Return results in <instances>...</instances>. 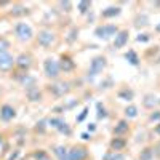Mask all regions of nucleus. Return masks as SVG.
Instances as JSON below:
<instances>
[{
  "instance_id": "nucleus-19",
  "label": "nucleus",
  "mask_w": 160,
  "mask_h": 160,
  "mask_svg": "<svg viewBox=\"0 0 160 160\" xmlns=\"http://www.w3.org/2000/svg\"><path fill=\"white\" fill-rule=\"evenodd\" d=\"M125 59H128L130 64H133V66H138L139 64V58L136 55V51H133V50H130V51L125 53Z\"/></svg>"
},
{
  "instance_id": "nucleus-35",
  "label": "nucleus",
  "mask_w": 160,
  "mask_h": 160,
  "mask_svg": "<svg viewBox=\"0 0 160 160\" xmlns=\"http://www.w3.org/2000/svg\"><path fill=\"white\" fill-rule=\"evenodd\" d=\"M95 128H96L95 123H90V125H88V131H95Z\"/></svg>"
},
{
  "instance_id": "nucleus-25",
  "label": "nucleus",
  "mask_w": 160,
  "mask_h": 160,
  "mask_svg": "<svg viewBox=\"0 0 160 160\" xmlns=\"http://www.w3.org/2000/svg\"><path fill=\"white\" fill-rule=\"evenodd\" d=\"M77 8H78V11L82 13V15H85V13L91 8V3L90 2H78L77 3Z\"/></svg>"
},
{
  "instance_id": "nucleus-24",
  "label": "nucleus",
  "mask_w": 160,
  "mask_h": 160,
  "mask_svg": "<svg viewBox=\"0 0 160 160\" xmlns=\"http://www.w3.org/2000/svg\"><path fill=\"white\" fill-rule=\"evenodd\" d=\"M104 160H125V155L118 152H109L104 155Z\"/></svg>"
},
{
  "instance_id": "nucleus-20",
  "label": "nucleus",
  "mask_w": 160,
  "mask_h": 160,
  "mask_svg": "<svg viewBox=\"0 0 160 160\" xmlns=\"http://www.w3.org/2000/svg\"><path fill=\"white\" fill-rule=\"evenodd\" d=\"M55 155L58 157V160H68V149L64 146H58L55 148Z\"/></svg>"
},
{
  "instance_id": "nucleus-9",
  "label": "nucleus",
  "mask_w": 160,
  "mask_h": 160,
  "mask_svg": "<svg viewBox=\"0 0 160 160\" xmlns=\"http://www.w3.org/2000/svg\"><path fill=\"white\" fill-rule=\"evenodd\" d=\"M128 31H118L114 38V48H123L128 43Z\"/></svg>"
},
{
  "instance_id": "nucleus-15",
  "label": "nucleus",
  "mask_w": 160,
  "mask_h": 160,
  "mask_svg": "<svg viewBox=\"0 0 160 160\" xmlns=\"http://www.w3.org/2000/svg\"><path fill=\"white\" fill-rule=\"evenodd\" d=\"M26 95H28L29 101H40V99H42V93L38 91L37 87H31V88H28Z\"/></svg>"
},
{
  "instance_id": "nucleus-31",
  "label": "nucleus",
  "mask_w": 160,
  "mask_h": 160,
  "mask_svg": "<svg viewBox=\"0 0 160 160\" xmlns=\"http://www.w3.org/2000/svg\"><path fill=\"white\" fill-rule=\"evenodd\" d=\"M59 5H61L62 8H66L64 11H71V7H72V3H71V2H61Z\"/></svg>"
},
{
  "instance_id": "nucleus-30",
  "label": "nucleus",
  "mask_w": 160,
  "mask_h": 160,
  "mask_svg": "<svg viewBox=\"0 0 160 160\" xmlns=\"http://www.w3.org/2000/svg\"><path fill=\"white\" fill-rule=\"evenodd\" d=\"M149 38H151V37H149V34H141L136 40H138V42H148Z\"/></svg>"
},
{
  "instance_id": "nucleus-34",
  "label": "nucleus",
  "mask_w": 160,
  "mask_h": 160,
  "mask_svg": "<svg viewBox=\"0 0 160 160\" xmlns=\"http://www.w3.org/2000/svg\"><path fill=\"white\" fill-rule=\"evenodd\" d=\"M154 133H157V135L160 136V122H158V123L154 127Z\"/></svg>"
},
{
  "instance_id": "nucleus-38",
  "label": "nucleus",
  "mask_w": 160,
  "mask_h": 160,
  "mask_svg": "<svg viewBox=\"0 0 160 160\" xmlns=\"http://www.w3.org/2000/svg\"><path fill=\"white\" fill-rule=\"evenodd\" d=\"M158 104H160V99H158Z\"/></svg>"
},
{
  "instance_id": "nucleus-8",
  "label": "nucleus",
  "mask_w": 160,
  "mask_h": 160,
  "mask_svg": "<svg viewBox=\"0 0 160 160\" xmlns=\"http://www.w3.org/2000/svg\"><path fill=\"white\" fill-rule=\"evenodd\" d=\"M15 66V58L10 53H0V71H10Z\"/></svg>"
},
{
  "instance_id": "nucleus-3",
  "label": "nucleus",
  "mask_w": 160,
  "mask_h": 160,
  "mask_svg": "<svg viewBox=\"0 0 160 160\" xmlns=\"http://www.w3.org/2000/svg\"><path fill=\"white\" fill-rule=\"evenodd\" d=\"M15 35L18 37V40H21V42L31 40L32 38V29H31V26L26 24V22H18L15 26Z\"/></svg>"
},
{
  "instance_id": "nucleus-5",
  "label": "nucleus",
  "mask_w": 160,
  "mask_h": 160,
  "mask_svg": "<svg viewBox=\"0 0 160 160\" xmlns=\"http://www.w3.org/2000/svg\"><path fill=\"white\" fill-rule=\"evenodd\" d=\"M69 90H71L69 82H56V83L50 85V93H53V96H56V98H61L64 95H68Z\"/></svg>"
},
{
  "instance_id": "nucleus-13",
  "label": "nucleus",
  "mask_w": 160,
  "mask_h": 160,
  "mask_svg": "<svg viewBox=\"0 0 160 160\" xmlns=\"http://www.w3.org/2000/svg\"><path fill=\"white\" fill-rule=\"evenodd\" d=\"M74 68H75V64H74V61L71 58H68V56H62L61 58L59 69H62L64 72H71V71H74Z\"/></svg>"
},
{
  "instance_id": "nucleus-17",
  "label": "nucleus",
  "mask_w": 160,
  "mask_h": 160,
  "mask_svg": "<svg viewBox=\"0 0 160 160\" xmlns=\"http://www.w3.org/2000/svg\"><path fill=\"white\" fill-rule=\"evenodd\" d=\"M118 98L123 99V101H131L133 98H135V91L128 90V88H123V90L118 91Z\"/></svg>"
},
{
  "instance_id": "nucleus-1",
  "label": "nucleus",
  "mask_w": 160,
  "mask_h": 160,
  "mask_svg": "<svg viewBox=\"0 0 160 160\" xmlns=\"http://www.w3.org/2000/svg\"><path fill=\"white\" fill-rule=\"evenodd\" d=\"M118 32V28L115 24H104V26H98L95 29V35L98 38H111V37H115V34Z\"/></svg>"
},
{
  "instance_id": "nucleus-28",
  "label": "nucleus",
  "mask_w": 160,
  "mask_h": 160,
  "mask_svg": "<svg viewBox=\"0 0 160 160\" xmlns=\"http://www.w3.org/2000/svg\"><path fill=\"white\" fill-rule=\"evenodd\" d=\"M108 114H106V109H104V106H101V104H98V117L99 118H102V117H106Z\"/></svg>"
},
{
  "instance_id": "nucleus-10",
  "label": "nucleus",
  "mask_w": 160,
  "mask_h": 160,
  "mask_svg": "<svg viewBox=\"0 0 160 160\" xmlns=\"http://www.w3.org/2000/svg\"><path fill=\"white\" fill-rule=\"evenodd\" d=\"M15 64L18 66L19 69H22V71H28L29 68H31V64H32V58L29 56V55H19L16 59H15Z\"/></svg>"
},
{
  "instance_id": "nucleus-6",
  "label": "nucleus",
  "mask_w": 160,
  "mask_h": 160,
  "mask_svg": "<svg viewBox=\"0 0 160 160\" xmlns=\"http://www.w3.org/2000/svg\"><path fill=\"white\" fill-rule=\"evenodd\" d=\"M37 40H38V45H42L43 48H48L55 43V34L51 31H40L37 35Z\"/></svg>"
},
{
  "instance_id": "nucleus-21",
  "label": "nucleus",
  "mask_w": 160,
  "mask_h": 160,
  "mask_svg": "<svg viewBox=\"0 0 160 160\" xmlns=\"http://www.w3.org/2000/svg\"><path fill=\"white\" fill-rule=\"evenodd\" d=\"M125 117L127 118H136L138 117V108L136 106H127L125 108Z\"/></svg>"
},
{
  "instance_id": "nucleus-36",
  "label": "nucleus",
  "mask_w": 160,
  "mask_h": 160,
  "mask_svg": "<svg viewBox=\"0 0 160 160\" xmlns=\"http://www.w3.org/2000/svg\"><path fill=\"white\" fill-rule=\"evenodd\" d=\"M82 138H83V139H90V138H91V136H90V135H88V133H83V135H82Z\"/></svg>"
},
{
  "instance_id": "nucleus-33",
  "label": "nucleus",
  "mask_w": 160,
  "mask_h": 160,
  "mask_svg": "<svg viewBox=\"0 0 160 160\" xmlns=\"http://www.w3.org/2000/svg\"><path fill=\"white\" fill-rule=\"evenodd\" d=\"M87 112H88V109H85V111H83L82 114H80V115L77 117V122H82V120L85 118V115H87Z\"/></svg>"
},
{
  "instance_id": "nucleus-7",
  "label": "nucleus",
  "mask_w": 160,
  "mask_h": 160,
  "mask_svg": "<svg viewBox=\"0 0 160 160\" xmlns=\"http://www.w3.org/2000/svg\"><path fill=\"white\" fill-rule=\"evenodd\" d=\"M88 151L83 146H74L71 151H68V160H85Z\"/></svg>"
},
{
  "instance_id": "nucleus-37",
  "label": "nucleus",
  "mask_w": 160,
  "mask_h": 160,
  "mask_svg": "<svg viewBox=\"0 0 160 160\" xmlns=\"http://www.w3.org/2000/svg\"><path fill=\"white\" fill-rule=\"evenodd\" d=\"M155 31H157V32H160V24H157V26H155Z\"/></svg>"
},
{
  "instance_id": "nucleus-2",
  "label": "nucleus",
  "mask_w": 160,
  "mask_h": 160,
  "mask_svg": "<svg viewBox=\"0 0 160 160\" xmlns=\"http://www.w3.org/2000/svg\"><path fill=\"white\" fill-rule=\"evenodd\" d=\"M43 69H45V75H47L48 78H58V77H59V72H61L59 62L55 61V59H51V58L45 59Z\"/></svg>"
},
{
  "instance_id": "nucleus-12",
  "label": "nucleus",
  "mask_w": 160,
  "mask_h": 160,
  "mask_svg": "<svg viewBox=\"0 0 160 160\" xmlns=\"http://www.w3.org/2000/svg\"><path fill=\"white\" fill-rule=\"evenodd\" d=\"M128 130H130V125H128L127 120H120V122L114 127V135L120 138V136H123L125 133H128Z\"/></svg>"
},
{
  "instance_id": "nucleus-22",
  "label": "nucleus",
  "mask_w": 160,
  "mask_h": 160,
  "mask_svg": "<svg viewBox=\"0 0 160 160\" xmlns=\"http://www.w3.org/2000/svg\"><path fill=\"white\" fill-rule=\"evenodd\" d=\"M154 158V149L152 148H146L139 154V160H152Z\"/></svg>"
},
{
  "instance_id": "nucleus-18",
  "label": "nucleus",
  "mask_w": 160,
  "mask_h": 160,
  "mask_svg": "<svg viewBox=\"0 0 160 160\" xmlns=\"http://www.w3.org/2000/svg\"><path fill=\"white\" fill-rule=\"evenodd\" d=\"M117 15H120V8L118 7H109V8L102 10V18H114Z\"/></svg>"
},
{
  "instance_id": "nucleus-29",
  "label": "nucleus",
  "mask_w": 160,
  "mask_h": 160,
  "mask_svg": "<svg viewBox=\"0 0 160 160\" xmlns=\"http://www.w3.org/2000/svg\"><path fill=\"white\" fill-rule=\"evenodd\" d=\"M151 120H154V122H158L160 120V111H154L151 114Z\"/></svg>"
},
{
  "instance_id": "nucleus-26",
  "label": "nucleus",
  "mask_w": 160,
  "mask_h": 160,
  "mask_svg": "<svg viewBox=\"0 0 160 160\" xmlns=\"http://www.w3.org/2000/svg\"><path fill=\"white\" fill-rule=\"evenodd\" d=\"M10 48V42L5 37H0V53H7Z\"/></svg>"
},
{
  "instance_id": "nucleus-27",
  "label": "nucleus",
  "mask_w": 160,
  "mask_h": 160,
  "mask_svg": "<svg viewBox=\"0 0 160 160\" xmlns=\"http://www.w3.org/2000/svg\"><path fill=\"white\" fill-rule=\"evenodd\" d=\"M62 123H64L62 118H50V125H51L53 128H56V130H58Z\"/></svg>"
},
{
  "instance_id": "nucleus-14",
  "label": "nucleus",
  "mask_w": 160,
  "mask_h": 160,
  "mask_svg": "<svg viewBox=\"0 0 160 160\" xmlns=\"http://www.w3.org/2000/svg\"><path fill=\"white\" fill-rule=\"evenodd\" d=\"M125 146H127V141H125L123 138H114V139L111 141V149H112L114 152H117V151H123V149H125Z\"/></svg>"
},
{
  "instance_id": "nucleus-23",
  "label": "nucleus",
  "mask_w": 160,
  "mask_h": 160,
  "mask_svg": "<svg viewBox=\"0 0 160 160\" xmlns=\"http://www.w3.org/2000/svg\"><path fill=\"white\" fill-rule=\"evenodd\" d=\"M26 13H28V8L22 7V5H16L11 10V16H22V15H26Z\"/></svg>"
},
{
  "instance_id": "nucleus-32",
  "label": "nucleus",
  "mask_w": 160,
  "mask_h": 160,
  "mask_svg": "<svg viewBox=\"0 0 160 160\" xmlns=\"http://www.w3.org/2000/svg\"><path fill=\"white\" fill-rule=\"evenodd\" d=\"M75 34H78V31H77V29H72V32H71V37L68 38L69 42H74V40H75V37H77Z\"/></svg>"
},
{
  "instance_id": "nucleus-16",
  "label": "nucleus",
  "mask_w": 160,
  "mask_h": 160,
  "mask_svg": "<svg viewBox=\"0 0 160 160\" xmlns=\"http://www.w3.org/2000/svg\"><path fill=\"white\" fill-rule=\"evenodd\" d=\"M157 102H158V99L154 95H146L144 99H142V106H144V108H148V109H154V106Z\"/></svg>"
},
{
  "instance_id": "nucleus-4",
  "label": "nucleus",
  "mask_w": 160,
  "mask_h": 160,
  "mask_svg": "<svg viewBox=\"0 0 160 160\" xmlns=\"http://www.w3.org/2000/svg\"><path fill=\"white\" fill-rule=\"evenodd\" d=\"M106 66H108V61H106L104 56H95L90 62V74L91 75H99L106 69Z\"/></svg>"
},
{
  "instance_id": "nucleus-11",
  "label": "nucleus",
  "mask_w": 160,
  "mask_h": 160,
  "mask_svg": "<svg viewBox=\"0 0 160 160\" xmlns=\"http://www.w3.org/2000/svg\"><path fill=\"white\" fill-rule=\"evenodd\" d=\"M15 115H16V111H15V108H11L10 104H3L2 108H0V117H2L5 122L15 118Z\"/></svg>"
}]
</instances>
